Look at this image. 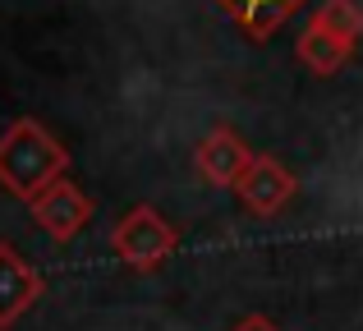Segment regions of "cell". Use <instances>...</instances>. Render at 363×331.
I'll list each match as a JSON object with an SVG mask.
<instances>
[{
    "label": "cell",
    "mask_w": 363,
    "mask_h": 331,
    "mask_svg": "<svg viewBox=\"0 0 363 331\" xmlns=\"http://www.w3.org/2000/svg\"><path fill=\"white\" fill-rule=\"evenodd\" d=\"M69 170V147L37 120H14L0 134V189L18 203H37Z\"/></svg>",
    "instance_id": "obj_1"
},
{
    "label": "cell",
    "mask_w": 363,
    "mask_h": 331,
    "mask_svg": "<svg viewBox=\"0 0 363 331\" xmlns=\"http://www.w3.org/2000/svg\"><path fill=\"white\" fill-rule=\"evenodd\" d=\"M111 249H116V258L124 262V267L157 271V267H166V262L175 258L179 230L157 212V207L138 203V207H129V212L116 221V230H111Z\"/></svg>",
    "instance_id": "obj_2"
},
{
    "label": "cell",
    "mask_w": 363,
    "mask_h": 331,
    "mask_svg": "<svg viewBox=\"0 0 363 331\" xmlns=\"http://www.w3.org/2000/svg\"><path fill=\"white\" fill-rule=\"evenodd\" d=\"M294 193H299V179H294L290 166H281L276 157L257 152L248 170L240 175V184H235V198L244 203V212L253 216H276L285 212V207L294 203Z\"/></svg>",
    "instance_id": "obj_3"
},
{
    "label": "cell",
    "mask_w": 363,
    "mask_h": 331,
    "mask_svg": "<svg viewBox=\"0 0 363 331\" xmlns=\"http://www.w3.org/2000/svg\"><path fill=\"white\" fill-rule=\"evenodd\" d=\"M253 157H257V152L244 143L240 129L216 125V129H207V134L198 138V147H194V170H198V175H203L212 189H235Z\"/></svg>",
    "instance_id": "obj_4"
},
{
    "label": "cell",
    "mask_w": 363,
    "mask_h": 331,
    "mask_svg": "<svg viewBox=\"0 0 363 331\" xmlns=\"http://www.w3.org/2000/svg\"><path fill=\"white\" fill-rule=\"evenodd\" d=\"M28 207H33V221L42 225L55 244L79 240V230L92 221V216H97V203H92V198L83 193L74 179H55V184L46 189L37 203H28Z\"/></svg>",
    "instance_id": "obj_5"
},
{
    "label": "cell",
    "mask_w": 363,
    "mask_h": 331,
    "mask_svg": "<svg viewBox=\"0 0 363 331\" xmlns=\"http://www.w3.org/2000/svg\"><path fill=\"white\" fill-rule=\"evenodd\" d=\"M46 295V281L14 244H0V331H9L37 299Z\"/></svg>",
    "instance_id": "obj_6"
},
{
    "label": "cell",
    "mask_w": 363,
    "mask_h": 331,
    "mask_svg": "<svg viewBox=\"0 0 363 331\" xmlns=\"http://www.w3.org/2000/svg\"><path fill=\"white\" fill-rule=\"evenodd\" d=\"M303 5H308V0H216V9H221L225 18H235L253 42H267V37L290 14H299Z\"/></svg>",
    "instance_id": "obj_7"
},
{
    "label": "cell",
    "mask_w": 363,
    "mask_h": 331,
    "mask_svg": "<svg viewBox=\"0 0 363 331\" xmlns=\"http://www.w3.org/2000/svg\"><path fill=\"white\" fill-rule=\"evenodd\" d=\"M354 51H359V46H350V42H340V37L322 33L318 23H308L299 33V42H294V60H299L313 79H331V74H340Z\"/></svg>",
    "instance_id": "obj_8"
},
{
    "label": "cell",
    "mask_w": 363,
    "mask_h": 331,
    "mask_svg": "<svg viewBox=\"0 0 363 331\" xmlns=\"http://www.w3.org/2000/svg\"><path fill=\"white\" fill-rule=\"evenodd\" d=\"M308 23H318L322 33H331V37H340V42L359 46V37H363V9H359V0H322V5L313 9Z\"/></svg>",
    "instance_id": "obj_9"
},
{
    "label": "cell",
    "mask_w": 363,
    "mask_h": 331,
    "mask_svg": "<svg viewBox=\"0 0 363 331\" xmlns=\"http://www.w3.org/2000/svg\"><path fill=\"white\" fill-rule=\"evenodd\" d=\"M230 331H281V327H276L272 318H262V313H248V318H240Z\"/></svg>",
    "instance_id": "obj_10"
}]
</instances>
